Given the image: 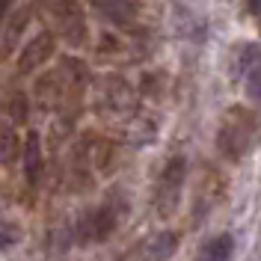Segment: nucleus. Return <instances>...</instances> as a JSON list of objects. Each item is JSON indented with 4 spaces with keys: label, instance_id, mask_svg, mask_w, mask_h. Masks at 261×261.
Returning a JSON list of instances; mask_svg holds the SVG:
<instances>
[{
    "label": "nucleus",
    "instance_id": "nucleus-1",
    "mask_svg": "<svg viewBox=\"0 0 261 261\" xmlns=\"http://www.w3.org/2000/svg\"><path fill=\"white\" fill-rule=\"evenodd\" d=\"M184 172H187L184 158H172V161L166 163V169L161 172V184H158V190H154V202H158V211H161L163 217H169V214L175 211V205H178Z\"/></svg>",
    "mask_w": 261,
    "mask_h": 261
},
{
    "label": "nucleus",
    "instance_id": "nucleus-2",
    "mask_svg": "<svg viewBox=\"0 0 261 261\" xmlns=\"http://www.w3.org/2000/svg\"><path fill=\"white\" fill-rule=\"evenodd\" d=\"M175 246H178V234L175 231H158V234L146 238L137 246L128 255V261H169Z\"/></svg>",
    "mask_w": 261,
    "mask_h": 261
},
{
    "label": "nucleus",
    "instance_id": "nucleus-3",
    "mask_svg": "<svg viewBox=\"0 0 261 261\" xmlns=\"http://www.w3.org/2000/svg\"><path fill=\"white\" fill-rule=\"evenodd\" d=\"M244 77H246V95L249 101L261 107V50L249 48V60L244 65Z\"/></svg>",
    "mask_w": 261,
    "mask_h": 261
},
{
    "label": "nucleus",
    "instance_id": "nucleus-4",
    "mask_svg": "<svg viewBox=\"0 0 261 261\" xmlns=\"http://www.w3.org/2000/svg\"><path fill=\"white\" fill-rule=\"evenodd\" d=\"M231 255H234V238L231 234H217L202 246L199 261H231Z\"/></svg>",
    "mask_w": 261,
    "mask_h": 261
},
{
    "label": "nucleus",
    "instance_id": "nucleus-5",
    "mask_svg": "<svg viewBox=\"0 0 261 261\" xmlns=\"http://www.w3.org/2000/svg\"><path fill=\"white\" fill-rule=\"evenodd\" d=\"M24 169H27V181L36 184L39 175H42V143H39L36 134H30V140L24 146Z\"/></svg>",
    "mask_w": 261,
    "mask_h": 261
},
{
    "label": "nucleus",
    "instance_id": "nucleus-6",
    "mask_svg": "<svg viewBox=\"0 0 261 261\" xmlns=\"http://www.w3.org/2000/svg\"><path fill=\"white\" fill-rule=\"evenodd\" d=\"M18 154V134L9 122H0V163L15 161Z\"/></svg>",
    "mask_w": 261,
    "mask_h": 261
},
{
    "label": "nucleus",
    "instance_id": "nucleus-7",
    "mask_svg": "<svg viewBox=\"0 0 261 261\" xmlns=\"http://www.w3.org/2000/svg\"><path fill=\"white\" fill-rule=\"evenodd\" d=\"M48 54H50V36H48V33H42V36L36 39V50H33V48H27V50H24V57H21V68L27 71L30 65L42 63V60H45Z\"/></svg>",
    "mask_w": 261,
    "mask_h": 261
},
{
    "label": "nucleus",
    "instance_id": "nucleus-8",
    "mask_svg": "<svg viewBox=\"0 0 261 261\" xmlns=\"http://www.w3.org/2000/svg\"><path fill=\"white\" fill-rule=\"evenodd\" d=\"M18 234H15V228L12 226H6V223H0V249H3V246H9L12 244V241H15Z\"/></svg>",
    "mask_w": 261,
    "mask_h": 261
},
{
    "label": "nucleus",
    "instance_id": "nucleus-9",
    "mask_svg": "<svg viewBox=\"0 0 261 261\" xmlns=\"http://www.w3.org/2000/svg\"><path fill=\"white\" fill-rule=\"evenodd\" d=\"M252 9H255V12H258V9H261V0H252Z\"/></svg>",
    "mask_w": 261,
    "mask_h": 261
}]
</instances>
